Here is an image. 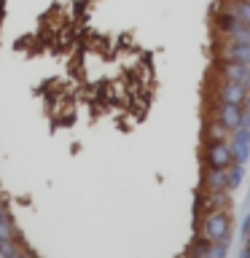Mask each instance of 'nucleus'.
<instances>
[{
    "mask_svg": "<svg viewBox=\"0 0 250 258\" xmlns=\"http://www.w3.org/2000/svg\"><path fill=\"white\" fill-rule=\"evenodd\" d=\"M205 135H207V143H229V137L234 132H229L221 121H207V129H205Z\"/></svg>",
    "mask_w": 250,
    "mask_h": 258,
    "instance_id": "obj_8",
    "label": "nucleus"
},
{
    "mask_svg": "<svg viewBox=\"0 0 250 258\" xmlns=\"http://www.w3.org/2000/svg\"><path fill=\"white\" fill-rule=\"evenodd\" d=\"M8 258H35V255H32L30 250H24V247H19V250H16V253H11V255H8Z\"/></svg>",
    "mask_w": 250,
    "mask_h": 258,
    "instance_id": "obj_12",
    "label": "nucleus"
},
{
    "mask_svg": "<svg viewBox=\"0 0 250 258\" xmlns=\"http://www.w3.org/2000/svg\"><path fill=\"white\" fill-rule=\"evenodd\" d=\"M205 191H229V172H226V169H218V167H207Z\"/></svg>",
    "mask_w": 250,
    "mask_h": 258,
    "instance_id": "obj_6",
    "label": "nucleus"
},
{
    "mask_svg": "<svg viewBox=\"0 0 250 258\" xmlns=\"http://www.w3.org/2000/svg\"><path fill=\"white\" fill-rule=\"evenodd\" d=\"M218 78L245 84L247 92H250V68H247V64H239V62H221V64H218Z\"/></svg>",
    "mask_w": 250,
    "mask_h": 258,
    "instance_id": "obj_4",
    "label": "nucleus"
},
{
    "mask_svg": "<svg viewBox=\"0 0 250 258\" xmlns=\"http://www.w3.org/2000/svg\"><path fill=\"white\" fill-rule=\"evenodd\" d=\"M205 199L210 210H229L231 207V197L226 191H205Z\"/></svg>",
    "mask_w": 250,
    "mask_h": 258,
    "instance_id": "obj_9",
    "label": "nucleus"
},
{
    "mask_svg": "<svg viewBox=\"0 0 250 258\" xmlns=\"http://www.w3.org/2000/svg\"><path fill=\"white\" fill-rule=\"evenodd\" d=\"M215 97H218V102H229V105H245L247 102V86L245 84H237V81H223V78H218V89H215Z\"/></svg>",
    "mask_w": 250,
    "mask_h": 258,
    "instance_id": "obj_2",
    "label": "nucleus"
},
{
    "mask_svg": "<svg viewBox=\"0 0 250 258\" xmlns=\"http://www.w3.org/2000/svg\"><path fill=\"white\" fill-rule=\"evenodd\" d=\"M205 164L207 167H218V169H229L234 164V148L229 143H207Z\"/></svg>",
    "mask_w": 250,
    "mask_h": 258,
    "instance_id": "obj_3",
    "label": "nucleus"
},
{
    "mask_svg": "<svg viewBox=\"0 0 250 258\" xmlns=\"http://www.w3.org/2000/svg\"><path fill=\"white\" fill-rule=\"evenodd\" d=\"M199 237L205 242H221L229 245L231 239V218L229 210H207L199 223Z\"/></svg>",
    "mask_w": 250,
    "mask_h": 258,
    "instance_id": "obj_1",
    "label": "nucleus"
},
{
    "mask_svg": "<svg viewBox=\"0 0 250 258\" xmlns=\"http://www.w3.org/2000/svg\"><path fill=\"white\" fill-rule=\"evenodd\" d=\"M242 180V167H231L229 169V188H231V185H237Z\"/></svg>",
    "mask_w": 250,
    "mask_h": 258,
    "instance_id": "obj_11",
    "label": "nucleus"
},
{
    "mask_svg": "<svg viewBox=\"0 0 250 258\" xmlns=\"http://www.w3.org/2000/svg\"><path fill=\"white\" fill-rule=\"evenodd\" d=\"M194 258H226V245L221 242H205L202 239L194 247Z\"/></svg>",
    "mask_w": 250,
    "mask_h": 258,
    "instance_id": "obj_7",
    "label": "nucleus"
},
{
    "mask_svg": "<svg viewBox=\"0 0 250 258\" xmlns=\"http://www.w3.org/2000/svg\"><path fill=\"white\" fill-rule=\"evenodd\" d=\"M3 239H16V226H14L11 218H8L6 207L0 205V242Z\"/></svg>",
    "mask_w": 250,
    "mask_h": 258,
    "instance_id": "obj_10",
    "label": "nucleus"
},
{
    "mask_svg": "<svg viewBox=\"0 0 250 258\" xmlns=\"http://www.w3.org/2000/svg\"><path fill=\"white\" fill-rule=\"evenodd\" d=\"M215 118L221 121L229 132H237V129L242 126V108L239 105H229V102H218Z\"/></svg>",
    "mask_w": 250,
    "mask_h": 258,
    "instance_id": "obj_5",
    "label": "nucleus"
}]
</instances>
